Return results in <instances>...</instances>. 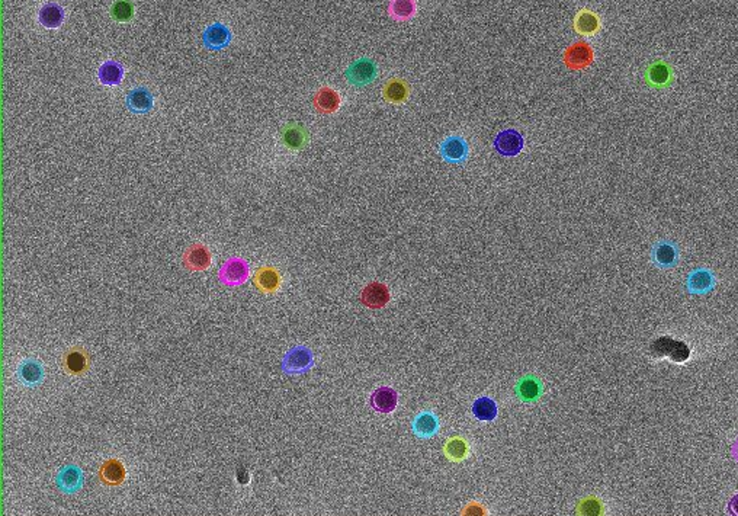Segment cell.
<instances>
[{
  "mask_svg": "<svg viewBox=\"0 0 738 516\" xmlns=\"http://www.w3.org/2000/svg\"><path fill=\"white\" fill-rule=\"evenodd\" d=\"M282 142L291 150H300L307 145V131L303 125L291 124L282 131Z\"/></svg>",
  "mask_w": 738,
  "mask_h": 516,
  "instance_id": "obj_28",
  "label": "cell"
},
{
  "mask_svg": "<svg viewBox=\"0 0 738 516\" xmlns=\"http://www.w3.org/2000/svg\"><path fill=\"white\" fill-rule=\"evenodd\" d=\"M469 153H471V149H469L468 141L458 134L445 137L439 145L440 157L451 164H459V163L466 162L469 157Z\"/></svg>",
  "mask_w": 738,
  "mask_h": 516,
  "instance_id": "obj_4",
  "label": "cell"
},
{
  "mask_svg": "<svg viewBox=\"0 0 738 516\" xmlns=\"http://www.w3.org/2000/svg\"><path fill=\"white\" fill-rule=\"evenodd\" d=\"M471 410H472L474 417L479 419L480 422H493L498 415L497 403L491 397H487V396L479 397L474 401V405H472Z\"/></svg>",
  "mask_w": 738,
  "mask_h": 516,
  "instance_id": "obj_27",
  "label": "cell"
},
{
  "mask_svg": "<svg viewBox=\"0 0 738 516\" xmlns=\"http://www.w3.org/2000/svg\"><path fill=\"white\" fill-rule=\"evenodd\" d=\"M715 285L714 275L703 268H699L693 272H691L688 278V290L692 294H705L710 293Z\"/></svg>",
  "mask_w": 738,
  "mask_h": 516,
  "instance_id": "obj_23",
  "label": "cell"
},
{
  "mask_svg": "<svg viewBox=\"0 0 738 516\" xmlns=\"http://www.w3.org/2000/svg\"><path fill=\"white\" fill-rule=\"evenodd\" d=\"M515 394L523 403H537L544 394V384L535 376H526L516 383Z\"/></svg>",
  "mask_w": 738,
  "mask_h": 516,
  "instance_id": "obj_18",
  "label": "cell"
},
{
  "mask_svg": "<svg viewBox=\"0 0 738 516\" xmlns=\"http://www.w3.org/2000/svg\"><path fill=\"white\" fill-rule=\"evenodd\" d=\"M127 108L133 113H149L153 109L155 98L145 88H135L127 95Z\"/></svg>",
  "mask_w": 738,
  "mask_h": 516,
  "instance_id": "obj_21",
  "label": "cell"
},
{
  "mask_svg": "<svg viewBox=\"0 0 738 516\" xmlns=\"http://www.w3.org/2000/svg\"><path fill=\"white\" fill-rule=\"evenodd\" d=\"M124 74H125V69L121 63H118L115 60H108L99 67L98 79L105 86H118L123 82Z\"/></svg>",
  "mask_w": 738,
  "mask_h": 516,
  "instance_id": "obj_25",
  "label": "cell"
},
{
  "mask_svg": "<svg viewBox=\"0 0 738 516\" xmlns=\"http://www.w3.org/2000/svg\"><path fill=\"white\" fill-rule=\"evenodd\" d=\"M391 300V293L386 284L371 282L362 290L361 301L365 307L379 310L386 307Z\"/></svg>",
  "mask_w": 738,
  "mask_h": 516,
  "instance_id": "obj_13",
  "label": "cell"
},
{
  "mask_svg": "<svg viewBox=\"0 0 738 516\" xmlns=\"http://www.w3.org/2000/svg\"><path fill=\"white\" fill-rule=\"evenodd\" d=\"M728 512L731 515H738V495H735L728 503Z\"/></svg>",
  "mask_w": 738,
  "mask_h": 516,
  "instance_id": "obj_36",
  "label": "cell"
},
{
  "mask_svg": "<svg viewBox=\"0 0 738 516\" xmlns=\"http://www.w3.org/2000/svg\"><path fill=\"white\" fill-rule=\"evenodd\" d=\"M645 84L653 89H667L674 83L676 73L671 64L664 60H654L645 69Z\"/></svg>",
  "mask_w": 738,
  "mask_h": 516,
  "instance_id": "obj_5",
  "label": "cell"
},
{
  "mask_svg": "<svg viewBox=\"0 0 738 516\" xmlns=\"http://www.w3.org/2000/svg\"><path fill=\"white\" fill-rule=\"evenodd\" d=\"M18 378L28 387L37 386L44 378V368L37 361H25L18 369Z\"/></svg>",
  "mask_w": 738,
  "mask_h": 516,
  "instance_id": "obj_26",
  "label": "cell"
},
{
  "mask_svg": "<svg viewBox=\"0 0 738 516\" xmlns=\"http://www.w3.org/2000/svg\"><path fill=\"white\" fill-rule=\"evenodd\" d=\"M410 98V84L401 77H391L382 88V99L391 105H403Z\"/></svg>",
  "mask_w": 738,
  "mask_h": 516,
  "instance_id": "obj_20",
  "label": "cell"
},
{
  "mask_svg": "<svg viewBox=\"0 0 738 516\" xmlns=\"http://www.w3.org/2000/svg\"><path fill=\"white\" fill-rule=\"evenodd\" d=\"M92 366L91 354L82 347L67 349L62 358V368L70 377H82Z\"/></svg>",
  "mask_w": 738,
  "mask_h": 516,
  "instance_id": "obj_6",
  "label": "cell"
},
{
  "mask_svg": "<svg viewBox=\"0 0 738 516\" xmlns=\"http://www.w3.org/2000/svg\"><path fill=\"white\" fill-rule=\"evenodd\" d=\"M573 30L583 37H595L602 31V19L595 11L583 8L574 16Z\"/></svg>",
  "mask_w": 738,
  "mask_h": 516,
  "instance_id": "obj_11",
  "label": "cell"
},
{
  "mask_svg": "<svg viewBox=\"0 0 738 516\" xmlns=\"http://www.w3.org/2000/svg\"><path fill=\"white\" fill-rule=\"evenodd\" d=\"M444 452L449 461L461 463L469 455V444L461 437H454L445 444Z\"/></svg>",
  "mask_w": 738,
  "mask_h": 516,
  "instance_id": "obj_30",
  "label": "cell"
},
{
  "mask_svg": "<svg viewBox=\"0 0 738 516\" xmlns=\"http://www.w3.org/2000/svg\"><path fill=\"white\" fill-rule=\"evenodd\" d=\"M525 147V138L518 130H503L494 138V149L505 157H516Z\"/></svg>",
  "mask_w": 738,
  "mask_h": 516,
  "instance_id": "obj_10",
  "label": "cell"
},
{
  "mask_svg": "<svg viewBox=\"0 0 738 516\" xmlns=\"http://www.w3.org/2000/svg\"><path fill=\"white\" fill-rule=\"evenodd\" d=\"M677 247L674 243L670 242H660L654 246L653 250V259L659 267L669 268L674 267L677 262Z\"/></svg>",
  "mask_w": 738,
  "mask_h": 516,
  "instance_id": "obj_29",
  "label": "cell"
},
{
  "mask_svg": "<svg viewBox=\"0 0 738 516\" xmlns=\"http://www.w3.org/2000/svg\"><path fill=\"white\" fill-rule=\"evenodd\" d=\"M99 480L109 487L121 486L127 480V469L118 458H108L99 469Z\"/></svg>",
  "mask_w": 738,
  "mask_h": 516,
  "instance_id": "obj_17",
  "label": "cell"
},
{
  "mask_svg": "<svg viewBox=\"0 0 738 516\" xmlns=\"http://www.w3.org/2000/svg\"><path fill=\"white\" fill-rule=\"evenodd\" d=\"M231 40H233L231 31L223 23L210 25L202 35L203 45L213 51H220V50L225 48L231 43Z\"/></svg>",
  "mask_w": 738,
  "mask_h": 516,
  "instance_id": "obj_19",
  "label": "cell"
},
{
  "mask_svg": "<svg viewBox=\"0 0 738 516\" xmlns=\"http://www.w3.org/2000/svg\"><path fill=\"white\" fill-rule=\"evenodd\" d=\"M649 352H652L654 358L669 357L676 364H683L691 357V349L685 342L676 340L669 336L656 339L652 343V347H649Z\"/></svg>",
  "mask_w": 738,
  "mask_h": 516,
  "instance_id": "obj_2",
  "label": "cell"
},
{
  "mask_svg": "<svg viewBox=\"0 0 738 516\" xmlns=\"http://www.w3.org/2000/svg\"><path fill=\"white\" fill-rule=\"evenodd\" d=\"M345 77L349 84L355 86V88H365L378 77V66L374 60L364 57V59L353 62L345 70Z\"/></svg>",
  "mask_w": 738,
  "mask_h": 516,
  "instance_id": "obj_3",
  "label": "cell"
},
{
  "mask_svg": "<svg viewBox=\"0 0 738 516\" xmlns=\"http://www.w3.org/2000/svg\"><path fill=\"white\" fill-rule=\"evenodd\" d=\"M595 50L587 41H576L563 52V63L571 72H581L595 63Z\"/></svg>",
  "mask_w": 738,
  "mask_h": 516,
  "instance_id": "obj_1",
  "label": "cell"
},
{
  "mask_svg": "<svg viewBox=\"0 0 738 516\" xmlns=\"http://www.w3.org/2000/svg\"><path fill=\"white\" fill-rule=\"evenodd\" d=\"M369 403L375 412L382 413V415H388V413H393L398 406V394L394 388L382 386L371 394Z\"/></svg>",
  "mask_w": 738,
  "mask_h": 516,
  "instance_id": "obj_16",
  "label": "cell"
},
{
  "mask_svg": "<svg viewBox=\"0 0 738 516\" xmlns=\"http://www.w3.org/2000/svg\"><path fill=\"white\" fill-rule=\"evenodd\" d=\"M249 275V265L242 257H231L220 271V279L227 285H242L247 281Z\"/></svg>",
  "mask_w": 738,
  "mask_h": 516,
  "instance_id": "obj_14",
  "label": "cell"
},
{
  "mask_svg": "<svg viewBox=\"0 0 738 516\" xmlns=\"http://www.w3.org/2000/svg\"><path fill=\"white\" fill-rule=\"evenodd\" d=\"M284 284L282 274L278 268L263 265L256 269L253 275V285L262 294H276Z\"/></svg>",
  "mask_w": 738,
  "mask_h": 516,
  "instance_id": "obj_9",
  "label": "cell"
},
{
  "mask_svg": "<svg viewBox=\"0 0 738 516\" xmlns=\"http://www.w3.org/2000/svg\"><path fill=\"white\" fill-rule=\"evenodd\" d=\"M135 8L131 0H116L111 8V16L116 22H130L134 18Z\"/></svg>",
  "mask_w": 738,
  "mask_h": 516,
  "instance_id": "obj_32",
  "label": "cell"
},
{
  "mask_svg": "<svg viewBox=\"0 0 738 516\" xmlns=\"http://www.w3.org/2000/svg\"><path fill=\"white\" fill-rule=\"evenodd\" d=\"M184 265L191 272H205L213 265V253L210 247L202 243L191 245L184 253Z\"/></svg>",
  "mask_w": 738,
  "mask_h": 516,
  "instance_id": "obj_8",
  "label": "cell"
},
{
  "mask_svg": "<svg viewBox=\"0 0 738 516\" xmlns=\"http://www.w3.org/2000/svg\"><path fill=\"white\" fill-rule=\"evenodd\" d=\"M314 109L323 116H332V113L337 112L342 106V95L330 88V86H323L318 89L313 98Z\"/></svg>",
  "mask_w": 738,
  "mask_h": 516,
  "instance_id": "obj_12",
  "label": "cell"
},
{
  "mask_svg": "<svg viewBox=\"0 0 738 516\" xmlns=\"http://www.w3.org/2000/svg\"><path fill=\"white\" fill-rule=\"evenodd\" d=\"M418 13V0H390L388 15L397 22H407Z\"/></svg>",
  "mask_w": 738,
  "mask_h": 516,
  "instance_id": "obj_24",
  "label": "cell"
},
{
  "mask_svg": "<svg viewBox=\"0 0 738 516\" xmlns=\"http://www.w3.org/2000/svg\"><path fill=\"white\" fill-rule=\"evenodd\" d=\"M440 420L436 413L430 410H425L411 422V431L420 439H430L439 434Z\"/></svg>",
  "mask_w": 738,
  "mask_h": 516,
  "instance_id": "obj_15",
  "label": "cell"
},
{
  "mask_svg": "<svg viewBox=\"0 0 738 516\" xmlns=\"http://www.w3.org/2000/svg\"><path fill=\"white\" fill-rule=\"evenodd\" d=\"M57 481L62 490L69 492V493L76 492L82 484V473L77 467H73V466L66 467L62 470L60 474H58Z\"/></svg>",
  "mask_w": 738,
  "mask_h": 516,
  "instance_id": "obj_31",
  "label": "cell"
},
{
  "mask_svg": "<svg viewBox=\"0 0 738 516\" xmlns=\"http://www.w3.org/2000/svg\"><path fill=\"white\" fill-rule=\"evenodd\" d=\"M252 480V474L250 471L246 469V467H237V470H235V481H237L240 486H247Z\"/></svg>",
  "mask_w": 738,
  "mask_h": 516,
  "instance_id": "obj_34",
  "label": "cell"
},
{
  "mask_svg": "<svg viewBox=\"0 0 738 516\" xmlns=\"http://www.w3.org/2000/svg\"><path fill=\"white\" fill-rule=\"evenodd\" d=\"M577 513L586 515V516H593V515H602L603 513V505L598 498H586L580 500L577 505Z\"/></svg>",
  "mask_w": 738,
  "mask_h": 516,
  "instance_id": "obj_33",
  "label": "cell"
},
{
  "mask_svg": "<svg viewBox=\"0 0 738 516\" xmlns=\"http://www.w3.org/2000/svg\"><path fill=\"white\" fill-rule=\"evenodd\" d=\"M734 455H735V458L738 460V442H737L735 447H734Z\"/></svg>",
  "mask_w": 738,
  "mask_h": 516,
  "instance_id": "obj_37",
  "label": "cell"
},
{
  "mask_svg": "<svg viewBox=\"0 0 738 516\" xmlns=\"http://www.w3.org/2000/svg\"><path fill=\"white\" fill-rule=\"evenodd\" d=\"M464 515H484V509L481 505L479 503H471L469 506H466V509L464 510Z\"/></svg>",
  "mask_w": 738,
  "mask_h": 516,
  "instance_id": "obj_35",
  "label": "cell"
},
{
  "mask_svg": "<svg viewBox=\"0 0 738 516\" xmlns=\"http://www.w3.org/2000/svg\"><path fill=\"white\" fill-rule=\"evenodd\" d=\"M314 365V355L313 352L306 347H295L292 348L282 361V369L286 374L291 376H298L304 374L308 369H311Z\"/></svg>",
  "mask_w": 738,
  "mask_h": 516,
  "instance_id": "obj_7",
  "label": "cell"
},
{
  "mask_svg": "<svg viewBox=\"0 0 738 516\" xmlns=\"http://www.w3.org/2000/svg\"><path fill=\"white\" fill-rule=\"evenodd\" d=\"M66 19V11L54 2L45 4L38 12V22L47 30H57Z\"/></svg>",
  "mask_w": 738,
  "mask_h": 516,
  "instance_id": "obj_22",
  "label": "cell"
}]
</instances>
